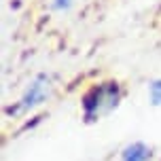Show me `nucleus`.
I'll list each match as a JSON object with an SVG mask.
<instances>
[{
	"mask_svg": "<svg viewBox=\"0 0 161 161\" xmlns=\"http://www.w3.org/2000/svg\"><path fill=\"white\" fill-rule=\"evenodd\" d=\"M125 161H146L148 159V148L144 144H131L123 155Z\"/></svg>",
	"mask_w": 161,
	"mask_h": 161,
	"instance_id": "obj_2",
	"label": "nucleus"
},
{
	"mask_svg": "<svg viewBox=\"0 0 161 161\" xmlns=\"http://www.w3.org/2000/svg\"><path fill=\"white\" fill-rule=\"evenodd\" d=\"M151 93H153V102H155V104H161V80L153 83V87H151Z\"/></svg>",
	"mask_w": 161,
	"mask_h": 161,
	"instance_id": "obj_3",
	"label": "nucleus"
},
{
	"mask_svg": "<svg viewBox=\"0 0 161 161\" xmlns=\"http://www.w3.org/2000/svg\"><path fill=\"white\" fill-rule=\"evenodd\" d=\"M72 4V0H53V7L59 8V11H64V8H68Z\"/></svg>",
	"mask_w": 161,
	"mask_h": 161,
	"instance_id": "obj_4",
	"label": "nucleus"
},
{
	"mask_svg": "<svg viewBox=\"0 0 161 161\" xmlns=\"http://www.w3.org/2000/svg\"><path fill=\"white\" fill-rule=\"evenodd\" d=\"M47 79H38L36 83H34L32 87H30V91H28V96L24 97V104H21V108H28V106H34L38 104L40 100L45 97V93H47Z\"/></svg>",
	"mask_w": 161,
	"mask_h": 161,
	"instance_id": "obj_1",
	"label": "nucleus"
}]
</instances>
